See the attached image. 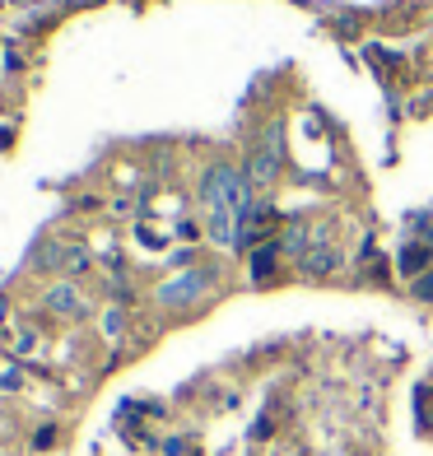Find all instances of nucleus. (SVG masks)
<instances>
[{"label": "nucleus", "instance_id": "f257e3e1", "mask_svg": "<svg viewBox=\"0 0 433 456\" xmlns=\"http://www.w3.org/2000/svg\"><path fill=\"white\" fill-rule=\"evenodd\" d=\"M247 186L252 191H271V182L280 177V126H266L261 144L252 150V159H247Z\"/></svg>", "mask_w": 433, "mask_h": 456}, {"label": "nucleus", "instance_id": "f03ea898", "mask_svg": "<svg viewBox=\"0 0 433 456\" xmlns=\"http://www.w3.org/2000/svg\"><path fill=\"white\" fill-rule=\"evenodd\" d=\"M210 284H215V271H182V275L159 284V303L163 307H192L210 294Z\"/></svg>", "mask_w": 433, "mask_h": 456}, {"label": "nucleus", "instance_id": "7ed1b4c3", "mask_svg": "<svg viewBox=\"0 0 433 456\" xmlns=\"http://www.w3.org/2000/svg\"><path fill=\"white\" fill-rule=\"evenodd\" d=\"M298 271H303L307 280H322V275H331V271H336V252H331L326 242H313V247H307V252L298 256Z\"/></svg>", "mask_w": 433, "mask_h": 456}, {"label": "nucleus", "instance_id": "20e7f679", "mask_svg": "<svg viewBox=\"0 0 433 456\" xmlns=\"http://www.w3.org/2000/svg\"><path fill=\"white\" fill-rule=\"evenodd\" d=\"M47 307H52L56 317H85V298H79L75 284H56L52 294H47Z\"/></svg>", "mask_w": 433, "mask_h": 456}, {"label": "nucleus", "instance_id": "39448f33", "mask_svg": "<svg viewBox=\"0 0 433 456\" xmlns=\"http://www.w3.org/2000/svg\"><path fill=\"white\" fill-rule=\"evenodd\" d=\"M275 261H280V247L275 242H266V247H257V256H252V284H266L275 275Z\"/></svg>", "mask_w": 433, "mask_h": 456}, {"label": "nucleus", "instance_id": "423d86ee", "mask_svg": "<svg viewBox=\"0 0 433 456\" xmlns=\"http://www.w3.org/2000/svg\"><path fill=\"white\" fill-rule=\"evenodd\" d=\"M429 252H433V247H420V242H410L405 252H401V275L420 280V275L429 271Z\"/></svg>", "mask_w": 433, "mask_h": 456}, {"label": "nucleus", "instance_id": "0eeeda50", "mask_svg": "<svg viewBox=\"0 0 433 456\" xmlns=\"http://www.w3.org/2000/svg\"><path fill=\"white\" fill-rule=\"evenodd\" d=\"M284 247H289V252H307V247H313V242H307V228L303 224H289V233H284Z\"/></svg>", "mask_w": 433, "mask_h": 456}, {"label": "nucleus", "instance_id": "6e6552de", "mask_svg": "<svg viewBox=\"0 0 433 456\" xmlns=\"http://www.w3.org/2000/svg\"><path fill=\"white\" fill-rule=\"evenodd\" d=\"M410 294H415V303H433V271H424L415 284H410Z\"/></svg>", "mask_w": 433, "mask_h": 456}, {"label": "nucleus", "instance_id": "1a4fd4ad", "mask_svg": "<svg viewBox=\"0 0 433 456\" xmlns=\"http://www.w3.org/2000/svg\"><path fill=\"white\" fill-rule=\"evenodd\" d=\"M0 387L14 391V387H19V368H5V372H0Z\"/></svg>", "mask_w": 433, "mask_h": 456}, {"label": "nucleus", "instance_id": "9d476101", "mask_svg": "<svg viewBox=\"0 0 433 456\" xmlns=\"http://www.w3.org/2000/svg\"><path fill=\"white\" fill-rule=\"evenodd\" d=\"M0 322H5V294H0Z\"/></svg>", "mask_w": 433, "mask_h": 456}]
</instances>
